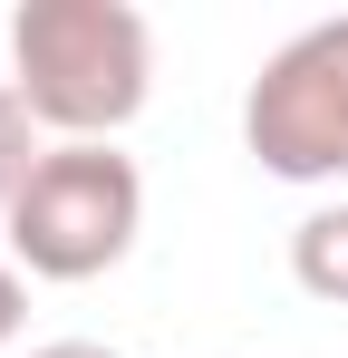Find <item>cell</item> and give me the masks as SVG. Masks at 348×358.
I'll return each instance as SVG.
<instances>
[{
    "instance_id": "7a4b0ae2",
    "label": "cell",
    "mask_w": 348,
    "mask_h": 358,
    "mask_svg": "<svg viewBox=\"0 0 348 358\" xmlns=\"http://www.w3.org/2000/svg\"><path fill=\"white\" fill-rule=\"evenodd\" d=\"M145 233V175L116 145H49L10 203V262L29 281H97Z\"/></svg>"
},
{
    "instance_id": "277c9868",
    "label": "cell",
    "mask_w": 348,
    "mask_h": 358,
    "mask_svg": "<svg viewBox=\"0 0 348 358\" xmlns=\"http://www.w3.org/2000/svg\"><path fill=\"white\" fill-rule=\"evenodd\" d=\"M290 281H300L310 300H339L348 310V203L310 213V223L290 233Z\"/></svg>"
},
{
    "instance_id": "3957f363",
    "label": "cell",
    "mask_w": 348,
    "mask_h": 358,
    "mask_svg": "<svg viewBox=\"0 0 348 358\" xmlns=\"http://www.w3.org/2000/svg\"><path fill=\"white\" fill-rule=\"evenodd\" d=\"M242 145L281 184L348 175V20H319L261 59L252 97H242Z\"/></svg>"
},
{
    "instance_id": "6da1fadb",
    "label": "cell",
    "mask_w": 348,
    "mask_h": 358,
    "mask_svg": "<svg viewBox=\"0 0 348 358\" xmlns=\"http://www.w3.org/2000/svg\"><path fill=\"white\" fill-rule=\"evenodd\" d=\"M10 87L58 145H107L145 117L155 29L126 0H20L10 10Z\"/></svg>"
},
{
    "instance_id": "8992f818",
    "label": "cell",
    "mask_w": 348,
    "mask_h": 358,
    "mask_svg": "<svg viewBox=\"0 0 348 358\" xmlns=\"http://www.w3.org/2000/svg\"><path fill=\"white\" fill-rule=\"evenodd\" d=\"M20 320H29V281H20V262H0V349L20 339Z\"/></svg>"
},
{
    "instance_id": "5b68a950",
    "label": "cell",
    "mask_w": 348,
    "mask_h": 358,
    "mask_svg": "<svg viewBox=\"0 0 348 358\" xmlns=\"http://www.w3.org/2000/svg\"><path fill=\"white\" fill-rule=\"evenodd\" d=\"M49 145H39V117L20 107V87L0 78V223H10V203H20V184H29V165H39Z\"/></svg>"
},
{
    "instance_id": "52a82bcc",
    "label": "cell",
    "mask_w": 348,
    "mask_h": 358,
    "mask_svg": "<svg viewBox=\"0 0 348 358\" xmlns=\"http://www.w3.org/2000/svg\"><path fill=\"white\" fill-rule=\"evenodd\" d=\"M29 358H116V349H97V339H49V349H29Z\"/></svg>"
}]
</instances>
